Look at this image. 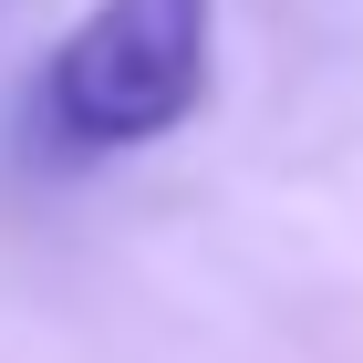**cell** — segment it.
I'll return each instance as SVG.
<instances>
[{"mask_svg": "<svg viewBox=\"0 0 363 363\" xmlns=\"http://www.w3.org/2000/svg\"><path fill=\"white\" fill-rule=\"evenodd\" d=\"M218 73V0H94L42 52L31 114L62 156H135L197 125Z\"/></svg>", "mask_w": 363, "mask_h": 363, "instance_id": "obj_1", "label": "cell"}]
</instances>
